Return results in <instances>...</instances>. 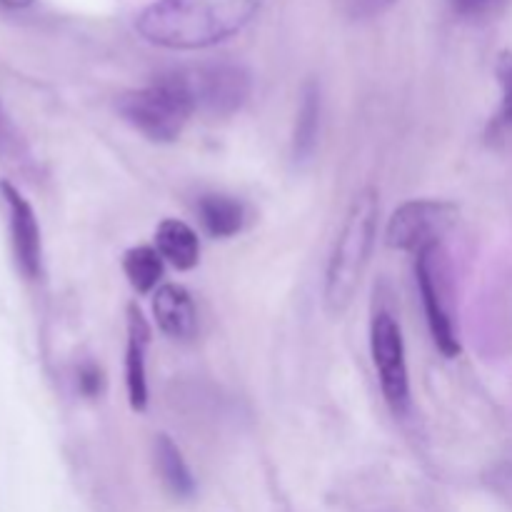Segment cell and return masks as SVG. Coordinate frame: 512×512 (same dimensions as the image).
Instances as JSON below:
<instances>
[{
	"label": "cell",
	"instance_id": "cell-1",
	"mask_svg": "<svg viewBox=\"0 0 512 512\" xmlns=\"http://www.w3.org/2000/svg\"><path fill=\"white\" fill-rule=\"evenodd\" d=\"M263 0H158L138 18L148 43L170 50H198L243 30Z\"/></svg>",
	"mask_w": 512,
	"mask_h": 512
},
{
	"label": "cell",
	"instance_id": "cell-2",
	"mask_svg": "<svg viewBox=\"0 0 512 512\" xmlns=\"http://www.w3.org/2000/svg\"><path fill=\"white\" fill-rule=\"evenodd\" d=\"M378 215V193L373 188L360 190L350 205L348 218L330 255L328 273H325V308L330 315L345 313L358 293L360 280L370 263V253H373Z\"/></svg>",
	"mask_w": 512,
	"mask_h": 512
},
{
	"label": "cell",
	"instance_id": "cell-3",
	"mask_svg": "<svg viewBox=\"0 0 512 512\" xmlns=\"http://www.w3.org/2000/svg\"><path fill=\"white\" fill-rule=\"evenodd\" d=\"M118 110L138 133L155 143H173L188 125L195 105L175 73L163 75L148 88L120 95Z\"/></svg>",
	"mask_w": 512,
	"mask_h": 512
},
{
	"label": "cell",
	"instance_id": "cell-4",
	"mask_svg": "<svg viewBox=\"0 0 512 512\" xmlns=\"http://www.w3.org/2000/svg\"><path fill=\"white\" fill-rule=\"evenodd\" d=\"M175 78L183 83L193 100L195 110L225 118L243 108L250 95V78L238 65H195V68L175 70Z\"/></svg>",
	"mask_w": 512,
	"mask_h": 512
},
{
	"label": "cell",
	"instance_id": "cell-5",
	"mask_svg": "<svg viewBox=\"0 0 512 512\" xmlns=\"http://www.w3.org/2000/svg\"><path fill=\"white\" fill-rule=\"evenodd\" d=\"M415 275H418L420 298L435 345L445 358H455L460 353V343L448 308V278H445V255L440 245L420 250Z\"/></svg>",
	"mask_w": 512,
	"mask_h": 512
},
{
	"label": "cell",
	"instance_id": "cell-6",
	"mask_svg": "<svg viewBox=\"0 0 512 512\" xmlns=\"http://www.w3.org/2000/svg\"><path fill=\"white\" fill-rule=\"evenodd\" d=\"M370 353L378 370L380 388L395 413H405L410 403L408 363H405V343L398 320L390 313H375L370 323Z\"/></svg>",
	"mask_w": 512,
	"mask_h": 512
},
{
	"label": "cell",
	"instance_id": "cell-7",
	"mask_svg": "<svg viewBox=\"0 0 512 512\" xmlns=\"http://www.w3.org/2000/svg\"><path fill=\"white\" fill-rule=\"evenodd\" d=\"M455 220V208L445 200H408L388 223V245L398 250H420L440 245Z\"/></svg>",
	"mask_w": 512,
	"mask_h": 512
},
{
	"label": "cell",
	"instance_id": "cell-8",
	"mask_svg": "<svg viewBox=\"0 0 512 512\" xmlns=\"http://www.w3.org/2000/svg\"><path fill=\"white\" fill-rule=\"evenodd\" d=\"M0 193L8 205L15 260H18L25 278H38L40 268H43V240H40V225L33 205L15 185L5 183V180L0 183Z\"/></svg>",
	"mask_w": 512,
	"mask_h": 512
},
{
	"label": "cell",
	"instance_id": "cell-9",
	"mask_svg": "<svg viewBox=\"0 0 512 512\" xmlns=\"http://www.w3.org/2000/svg\"><path fill=\"white\" fill-rule=\"evenodd\" d=\"M150 345L148 320L138 305H128V350H125V385H128L130 408L143 413L148 408V370L145 353Z\"/></svg>",
	"mask_w": 512,
	"mask_h": 512
},
{
	"label": "cell",
	"instance_id": "cell-10",
	"mask_svg": "<svg viewBox=\"0 0 512 512\" xmlns=\"http://www.w3.org/2000/svg\"><path fill=\"white\" fill-rule=\"evenodd\" d=\"M153 315L158 328L170 338L188 340L198 328V313H195L193 298L183 285H163L153 298Z\"/></svg>",
	"mask_w": 512,
	"mask_h": 512
},
{
	"label": "cell",
	"instance_id": "cell-11",
	"mask_svg": "<svg viewBox=\"0 0 512 512\" xmlns=\"http://www.w3.org/2000/svg\"><path fill=\"white\" fill-rule=\"evenodd\" d=\"M155 245H158V253L178 270H190L198 265V235H195V230L190 228L188 223H183V220H163V223L158 225V230H155Z\"/></svg>",
	"mask_w": 512,
	"mask_h": 512
},
{
	"label": "cell",
	"instance_id": "cell-12",
	"mask_svg": "<svg viewBox=\"0 0 512 512\" xmlns=\"http://www.w3.org/2000/svg\"><path fill=\"white\" fill-rule=\"evenodd\" d=\"M198 215L203 228L208 230L213 238H233L243 230L245 223V208L240 200L230 198V195L210 193L198 200Z\"/></svg>",
	"mask_w": 512,
	"mask_h": 512
},
{
	"label": "cell",
	"instance_id": "cell-13",
	"mask_svg": "<svg viewBox=\"0 0 512 512\" xmlns=\"http://www.w3.org/2000/svg\"><path fill=\"white\" fill-rule=\"evenodd\" d=\"M155 465H158L160 480H163V485L168 488V493L173 498L188 500L195 493L193 473H190L180 448L168 435H158L155 438Z\"/></svg>",
	"mask_w": 512,
	"mask_h": 512
},
{
	"label": "cell",
	"instance_id": "cell-14",
	"mask_svg": "<svg viewBox=\"0 0 512 512\" xmlns=\"http://www.w3.org/2000/svg\"><path fill=\"white\" fill-rule=\"evenodd\" d=\"M123 273L138 293H150L163 278V255L150 245L130 248L123 255Z\"/></svg>",
	"mask_w": 512,
	"mask_h": 512
},
{
	"label": "cell",
	"instance_id": "cell-15",
	"mask_svg": "<svg viewBox=\"0 0 512 512\" xmlns=\"http://www.w3.org/2000/svg\"><path fill=\"white\" fill-rule=\"evenodd\" d=\"M318 125H320V95L315 85H308L303 93V103H300L298 120H295V133H293L295 158L305 160L308 155H313L315 140H318Z\"/></svg>",
	"mask_w": 512,
	"mask_h": 512
},
{
	"label": "cell",
	"instance_id": "cell-16",
	"mask_svg": "<svg viewBox=\"0 0 512 512\" xmlns=\"http://www.w3.org/2000/svg\"><path fill=\"white\" fill-rule=\"evenodd\" d=\"M498 80L503 85V110H500V120L512 125V53L500 55Z\"/></svg>",
	"mask_w": 512,
	"mask_h": 512
},
{
	"label": "cell",
	"instance_id": "cell-17",
	"mask_svg": "<svg viewBox=\"0 0 512 512\" xmlns=\"http://www.w3.org/2000/svg\"><path fill=\"white\" fill-rule=\"evenodd\" d=\"M78 388L85 398H98L105 388V378H103V370L98 368L95 363H85L80 365L78 370Z\"/></svg>",
	"mask_w": 512,
	"mask_h": 512
},
{
	"label": "cell",
	"instance_id": "cell-18",
	"mask_svg": "<svg viewBox=\"0 0 512 512\" xmlns=\"http://www.w3.org/2000/svg\"><path fill=\"white\" fill-rule=\"evenodd\" d=\"M455 10L465 18H480L498 5V0H453Z\"/></svg>",
	"mask_w": 512,
	"mask_h": 512
},
{
	"label": "cell",
	"instance_id": "cell-19",
	"mask_svg": "<svg viewBox=\"0 0 512 512\" xmlns=\"http://www.w3.org/2000/svg\"><path fill=\"white\" fill-rule=\"evenodd\" d=\"M3 5H8V8H25V5H30L33 0H0Z\"/></svg>",
	"mask_w": 512,
	"mask_h": 512
}]
</instances>
